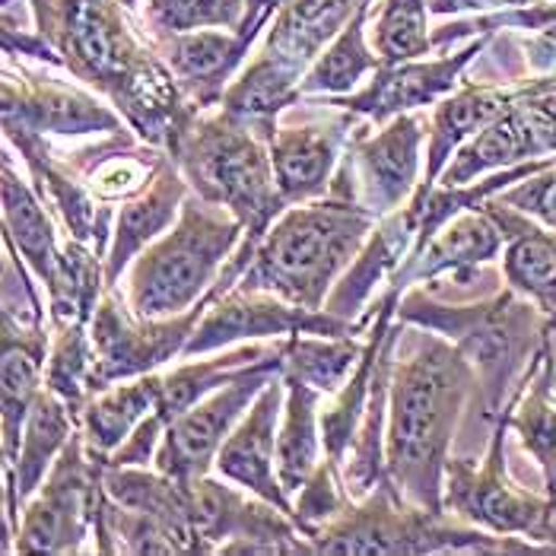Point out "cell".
Instances as JSON below:
<instances>
[{"label":"cell","instance_id":"26","mask_svg":"<svg viewBox=\"0 0 556 556\" xmlns=\"http://www.w3.org/2000/svg\"><path fill=\"white\" fill-rule=\"evenodd\" d=\"M369 0H287L277 13V23L267 33L261 54L280 61L296 77H305L312 61L325 51L343 26Z\"/></svg>","mask_w":556,"mask_h":556},{"label":"cell","instance_id":"19","mask_svg":"<svg viewBox=\"0 0 556 556\" xmlns=\"http://www.w3.org/2000/svg\"><path fill=\"white\" fill-rule=\"evenodd\" d=\"M350 125H353V115L305 122L300 128H277L270 134L267 147H270L274 178L287 207L328 194L334 172L343 160V143H350L346 137Z\"/></svg>","mask_w":556,"mask_h":556},{"label":"cell","instance_id":"29","mask_svg":"<svg viewBox=\"0 0 556 556\" xmlns=\"http://www.w3.org/2000/svg\"><path fill=\"white\" fill-rule=\"evenodd\" d=\"M163 376L147 372L96 391L80 410V435L92 462H105L160 407Z\"/></svg>","mask_w":556,"mask_h":556},{"label":"cell","instance_id":"31","mask_svg":"<svg viewBox=\"0 0 556 556\" xmlns=\"http://www.w3.org/2000/svg\"><path fill=\"white\" fill-rule=\"evenodd\" d=\"M287 401L277 429V477L293 500L308 477L321 465V391L305 386L300 379H287Z\"/></svg>","mask_w":556,"mask_h":556},{"label":"cell","instance_id":"21","mask_svg":"<svg viewBox=\"0 0 556 556\" xmlns=\"http://www.w3.org/2000/svg\"><path fill=\"white\" fill-rule=\"evenodd\" d=\"M3 118L23 122L26 128L58 137L84 134H122V118L99 105L92 96L54 80L29 77L26 84H3Z\"/></svg>","mask_w":556,"mask_h":556},{"label":"cell","instance_id":"45","mask_svg":"<svg viewBox=\"0 0 556 556\" xmlns=\"http://www.w3.org/2000/svg\"><path fill=\"white\" fill-rule=\"evenodd\" d=\"M554 503H556V500H554Z\"/></svg>","mask_w":556,"mask_h":556},{"label":"cell","instance_id":"8","mask_svg":"<svg viewBox=\"0 0 556 556\" xmlns=\"http://www.w3.org/2000/svg\"><path fill=\"white\" fill-rule=\"evenodd\" d=\"M509 407L496 420L490 448L480 465L448 458L445 465V513L500 538H525L556 554V503L521 490L506 477V432Z\"/></svg>","mask_w":556,"mask_h":556},{"label":"cell","instance_id":"43","mask_svg":"<svg viewBox=\"0 0 556 556\" xmlns=\"http://www.w3.org/2000/svg\"><path fill=\"white\" fill-rule=\"evenodd\" d=\"M435 13H455V10H496V7H531L541 0H429Z\"/></svg>","mask_w":556,"mask_h":556},{"label":"cell","instance_id":"2","mask_svg":"<svg viewBox=\"0 0 556 556\" xmlns=\"http://www.w3.org/2000/svg\"><path fill=\"white\" fill-rule=\"evenodd\" d=\"M51 39L67 67L102 89L143 143L172 150L181 130L191 125L194 112L172 71L137 45L112 0H58Z\"/></svg>","mask_w":556,"mask_h":556},{"label":"cell","instance_id":"6","mask_svg":"<svg viewBox=\"0 0 556 556\" xmlns=\"http://www.w3.org/2000/svg\"><path fill=\"white\" fill-rule=\"evenodd\" d=\"M245 239V226L201 194L185 198L169 232L147 245L128 274V305L137 318L181 315L214 290L219 270Z\"/></svg>","mask_w":556,"mask_h":556},{"label":"cell","instance_id":"17","mask_svg":"<svg viewBox=\"0 0 556 556\" xmlns=\"http://www.w3.org/2000/svg\"><path fill=\"white\" fill-rule=\"evenodd\" d=\"M506 239L493 216L486 211H465L452 216L420 252L407 257L388 287H397L401 293L410 283H432L439 277H452V283L468 287L473 277L483 274L486 264L503 255Z\"/></svg>","mask_w":556,"mask_h":556},{"label":"cell","instance_id":"16","mask_svg":"<svg viewBox=\"0 0 556 556\" xmlns=\"http://www.w3.org/2000/svg\"><path fill=\"white\" fill-rule=\"evenodd\" d=\"M283 401H287V386L280 372L264 386L255 404L249 407V414L229 432V439L223 442L216 455L214 471L239 483L252 496H261L274 503L277 509L293 515V500L287 496L277 477V429L283 417Z\"/></svg>","mask_w":556,"mask_h":556},{"label":"cell","instance_id":"13","mask_svg":"<svg viewBox=\"0 0 556 556\" xmlns=\"http://www.w3.org/2000/svg\"><path fill=\"white\" fill-rule=\"evenodd\" d=\"M293 334L338 338V334H356V328L338 315H331L328 308H305V305L280 300L274 293L232 287L229 293L216 296L207 305L204 318L198 321L181 356H204V353H216L236 343L280 341Z\"/></svg>","mask_w":556,"mask_h":556},{"label":"cell","instance_id":"22","mask_svg":"<svg viewBox=\"0 0 556 556\" xmlns=\"http://www.w3.org/2000/svg\"><path fill=\"white\" fill-rule=\"evenodd\" d=\"M480 211L493 216L500 226L503 249V274L509 290L528 302H534L544 315L556 312V232L538 223L534 216L521 214L500 198L480 204Z\"/></svg>","mask_w":556,"mask_h":556},{"label":"cell","instance_id":"3","mask_svg":"<svg viewBox=\"0 0 556 556\" xmlns=\"http://www.w3.org/2000/svg\"><path fill=\"white\" fill-rule=\"evenodd\" d=\"M376 216L359 201L325 194L287 207L257 242L255 257L236 287L325 308L328 293L376 229Z\"/></svg>","mask_w":556,"mask_h":556},{"label":"cell","instance_id":"37","mask_svg":"<svg viewBox=\"0 0 556 556\" xmlns=\"http://www.w3.org/2000/svg\"><path fill=\"white\" fill-rule=\"evenodd\" d=\"M427 0H386L376 23V51L382 64H404L429 54Z\"/></svg>","mask_w":556,"mask_h":556},{"label":"cell","instance_id":"24","mask_svg":"<svg viewBox=\"0 0 556 556\" xmlns=\"http://www.w3.org/2000/svg\"><path fill=\"white\" fill-rule=\"evenodd\" d=\"M556 84V77L544 80H531L515 89H496V86H465L455 96L448 92L435 112H432V125H429V147H427V185H435L442 178V172L448 166V160H455V153L471 140L473 134L486 128L490 122H496L503 112H509L515 102L541 86Z\"/></svg>","mask_w":556,"mask_h":556},{"label":"cell","instance_id":"39","mask_svg":"<svg viewBox=\"0 0 556 556\" xmlns=\"http://www.w3.org/2000/svg\"><path fill=\"white\" fill-rule=\"evenodd\" d=\"M341 486H346V483H341V468L325 455V462L308 477V483L296 493V503H293V521L300 525L308 541L328 521H334L343 513V506L350 503V496Z\"/></svg>","mask_w":556,"mask_h":556},{"label":"cell","instance_id":"9","mask_svg":"<svg viewBox=\"0 0 556 556\" xmlns=\"http://www.w3.org/2000/svg\"><path fill=\"white\" fill-rule=\"evenodd\" d=\"M211 302L214 296L207 293L181 315L137 318L130 305L118 300L109 287L89 321V338H92V353H96V376H92L96 391L156 372L169 359L181 356Z\"/></svg>","mask_w":556,"mask_h":556},{"label":"cell","instance_id":"33","mask_svg":"<svg viewBox=\"0 0 556 556\" xmlns=\"http://www.w3.org/2000/svg\"><path fill=\"white\" fill-rule=\"evenodd\" d=\"M80 178L89 188V194L99 204H125L130 198H137L140 191H147L153 185V178L166 166L169 156L160 153V147H137L130 140H112L102 143L96 150H86Z\"/></svg>","mask_w":556,"mask_h":556},{"label":"cell","instance_id":"44","mask_svg":"<svg viewBox=\"0 0 556 556\" xmlns=\"http://www.w3.org/2000/svg\"><path fill=\"white\" fill-rule=\"evenodd\" d=\"M547 328H551V331L556 334V312H551V315H547Z\"/></svg>","mask_w":556,"mask_h":556},{"label":"cell","instance_id":"14","mask_svg":"<svg viewBox=\"0 0 556 556\" xmlns=\"http://www.w3.org/2000/svg\"><path fill=\"white\" fill-rule=\"evenodd\" d=\"M556 156V84L521 96L509 112L490 122L455 153L442 185H471L490 172Z\"/></svg>","mask_w":556,"mask_h":556},{"label":"cell","instance_id":"36","mask_svg":"<svg viewBox=\"0 0 556 556\" xmlns=\"http://www.w3.org/2000/svg\"><path fill=\"white\" fill-rule=\"evenodd\" d=\"M92 376H96V353H92L89 325L58 328V338L51 343L48 366H45V388L64 397L74 407L77 420L86 401L96 394Z\"/></svg>","mask_w":556,"mask_h":556},{"label":"cell","instance_id":"28","mask_svg":"<svg viewBox=\"0 0 556 556\" xmlns=\"http://www.w3.org/2000/svg\"><path fill=\"white\" fill-rule=\"evenodd\" d=\"M3 242H10L26 267L45 283L51 293L64 274L67 245H58V232L51 226V216L42 207V198L13 172L10 156H3Z\"/></svg>","mask_w":556,"mask_h":556},{"label":"cell","instance_id":"32","mask_svg":"<svg viewBox=\"0 0 556 556\" xmlns=\"http://www.w3.org/2000/svg\"><path fill=\"white\" fill-rule=\"evenodd\" d=\"M300 96V77L293 71H287L280 61L257 54L249 64V71L226 86L219 105L226 115H232L236 122L255 128L270 140V134L277 130V118L296 102Z\"/></svg>","mask_w":556,"mask_h":556},{"label":"cell","instance_id":"35","mask_svg":"<svg viewBox=\"0 0 556 556\" xmlns=\"http://www.w3.org/2000/svg\"><path fill=\"white\" fill-rule=\"evenodd\" d=\"M366 341H356L353 334H293L283 343V376L300 379L321 394H334L356 369Z\"/></svg>","mask_w":556,"mask_h":556},{"label":"cell","instance_id":"41","mask_svg":"<svg viewBox=\"0 0 556 556\" xmlns=\"http://www.w3.org/2000/svg\"><path fill=\"white\" fill-rule=\"evenodd\" d=\"M166 420L160 414H150L140 427L130 432L128 439L102 462V468H147L150 462H156L160 442L166 435Z\"/></svg>","mask_w":556,"mask_h":556},{"label":"cell","instance_id":"15","mask_svg":"<svg viewBox=\"0 0 556 556\" xmlns=\"http://www.w3.org/2000/svg\"><path fill=\"white\" fill-rule=\"evenodd\" d=\"M483 39L471 42L458 54H445L435 61H404V64H382L372 77V84L359 92L334 96L328 105L343 109L350 115H363L372 125H386L397 115L417 112L445 99L465 74V67L480 54Z\"/></svg>","mask_w":556,"mask_h":556},{"label":"cell","instance_id":"7","mask_svg":"<svg viewBox=\"0 0 556 556\" xmlns=\"http://www.w3.org/2000/svg\"><path fill=\"white\" fill-rule=\"evenodd\" d=\"M315 554H551L525 538H500L468 521H445L407 503L391 480H382L359 506L346 503L343 513L312 534Z\"/></svg>","mask_w":556,"mask_h":556},{"label":"cell","instance_id":"42","mask_svg":"<svg viewBox=\"0 0 556 556\" xmlns=\"http://www.w3.org/2000/svg\"><path fill=\"white\" fill-rule=\"evenodd\" d=\"M283 3H287V0H245V16H242V26H239V33H236L245 51L252 48L255 36L264 29V23L270 20V13H277Z\"/></svg>","mask_w":556,"mask_h":556},{"label":"cell","instance_id":"12","mask_svg":"<svg viewBox=\"0 0 556 556\" xmlns=\"http://www.w3.org/2000/svg\"><path fill=\"white\" fill-rule=\"evenodd\" d=\"M280 372H283V350L252 366L239 379L216 388L214 394L188 407L181 417H175L160 442L156 471L169 473L181 483H194L198 477L214 471L216 455L223 442L229 439V432L249 414V407L255 404L264 386Z\"/></svg>","mask_w":556,"mask_h":556},{"label":"cell","instance_id":"1","mask_svg":"<svg viewBox=\"0 0 556 556\" xmlns=\"http://www.w3.org/2000/svg\"><path fill=\"white\" fill-rule=\"evenodd\" d=\"M477 388L471 359L429 328L401 331L388 388L386 477L414 506L445 513V465L465 404Z\"/></svg>","mask_w":556,"mask_h":556},{"label":"cell","instance_id":"23","mask_svg":"<svg viewBox=\"0 0 556 556\" xmlns=\"http://www.w3.org/2000/svg\"><path fill=\"white\" fill-rule=\"evenodd\" d=\"M0 353V407H3V465L16 462L26 417L45 388V366L51 341L45 325H20L3 318Z\"/></svg>","mask_w":556,"mask_h":556},{"label":"cell","instance_id":"10","mask_svg":"<svg viewBox=\"0 0 556 556\" xmlns=\"http://www.w3.org/2000/svg\"><path fill=\"white\" fill-rule=\"evenodd\" d=\"M427 125L414 112L397 115L379 134H350L346 153L334 172L331 194L359 201L376 219L401 211L420 188V150Z\"/></svg>","mask_w":556,"mask_h":556},{"label":"cell","instance_id":"27","mask_svg":"<svg viewBox=\"0 0 556 556\" xmlns=\"http://www.w3.org/2000/svg\"><path fill=\"white\" fill-rule=\"evenodd\" d=\"M249 51L229 29H194V33H166V58L178 89L207 109L223 99L229 77Z\"/></svg>","mask_w":556,"mask_h":556},{"label":"cell","instance_id":"5","mask_svg":"<svg viewBox=\"0 0 556 556\" xmlns=\"http://www.w3.org/2000/svg\"><path fill=\"white\" fill-rule=\"evenodd\" d=\"M169 153L194 194L239 216L245 226L242 245L249 249H257L274 219L287 211L267 137L226 112L216 118H191Z\"/></svg>","mask_w":556,"mask_h":556},{"label":"cell","instance_id":"4","mask_svg":"<svg viewBox=\"0 0 556 556\" xmlns=\"http://www.w3.org/2000/svg\"><path fill=\"white\" fill-rule=\"evenodd\" d=\"M397 315L410 325L442 331L471 359L483 417L493 424L503 417L547 334V315L515 290L473 305H439L424 293H410L397 305Z\"/></svg>","mask_w":556,"mask_h":556},{"label":"cell","instance_id":"40","mask_svg":"<svg viewBox=\"0 0 556 556\" xmlns=\"http://www.w3.org/2000/svg\"><path fill=\"white\" fill-rule=\"evenodd\" d=\"M496 198L515 211H521V214L534 216L538 223H544L547 229L556 232V163L551 169L538 172V175L518 181L513 188H506Z\"/></svg>","mask_w":556,"mask_h":556},{"label":"cell","instance_id":"38","mask_svg":"<svg viewBox=\"0 0 556 556\" xmlns=\"http://www.w3.org/2000/svg\"><path fill=\"white\" fill-rule=\"evenodd\" d=\"M245 0H150V23L163 33L232 29L239 33Z\"/></svg>","mask_w":556,"mask_h":556},{"label":"cell","instance_id":"34","mask_svg":"<svg viewBox=\"0 0 556 556\" xmlns=\"http://www.w3.org/2000/svg\"><path fill=\"white\" fill-rule=\"evenodd\" d=\"M372 0L343 26L341 33L328 42V48L312 61L300 80V96H346L366 74H376L382 67V58L366 48V16Z\"/></svg>","mask_w":556,"mask_h":556},{"label":"cell","instance_id":"30","mask_svg":"<svg viewBox=\"0 0 556 556\" xmlns=\"http://www.w3.org/2000/svg\"><path fill=\"white\" fill-rule=\"evenodd\" d=\"M283 341L264 343V341H252L242 343V346H226V350H216L214 356H181L185 363L175 366L172 372L163 376V388H160V407L156 414L172 424L175 417H181L188 407H194L198 401H204L207 394H214L216 388H223L226 382L239 379L242 372H249L252 366L270 359L274 353L283 350Z\"/></svg>","mask_w":556,"mask_h":556},{"label":"cell","instance_id":"18","mask_svg":"<svg viewBox=\"0 0 556 556\" xmlns=\"http://www.w3.org/2000/svg\"><path fill=\"white\" fill-rule=\"evenodd\" d=\"M80 432V420L74 407L58 397L54 391L42 388L20 439V452L13 465H3L7 480V554H13L16 531H20V509L36 496L48 471L67 448V442Z\"/></svg>","mask_w":556,"mask_h":556},{"label":"cell","instance_id":"11","mask_svg":"<svg viewBox=\"0 0 556 556\" xmlns=\"http://www.w3.org/2000/svg\"><path fill=\"white\" fill-rule=\"evenodd\" d=\"M102 490V465L89 458L77 432L36 496L23 506L13 554H80L92 534L96 503Z\"/></svg>","mask_w":556,"mask_h":556},{"label":"cell","instance_id":"25","mask_svg":"<svg viewBox=\"0 0 556 556\" xmlns=\"http://www.w3.org/2000/svg\"><path fill=\"white\" fill-rule=\"evenodd\" d=\"M185 198H188V178L181 175L178 163L169 156L166 166L153 178V185L147 191H140L137 198L125 201L122 214L115 216L112 242L105 252V283L109 287H115L130 261L169 229L172 219L181 214Z\"/></svg>","mask_w":556,"mask_h":556},{"label":"cell","instance_id":"20","mask_svg":"<svg viewBox=\"0 0 556 556\" xmlns=\"http://www.w3.org/2000/svg\"><path fill=\"white\" fill-rule=\"evenodd\" d=\"M414 245H417V223L404 204L401 211L382 216L376 223V229L366 239V245L359 249V255L353 257V264L343 270L341 280L328 293L325 308L343 321H350L359 331V321L369 308L376 287L391 283L397 267L414 252Z\"/></svg>","mask_w":556,"mask_h":556}]
</instances>
